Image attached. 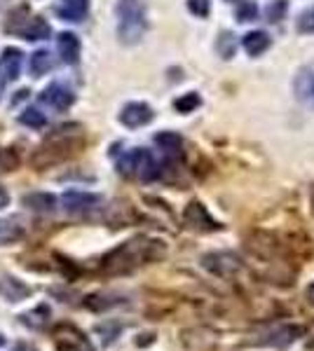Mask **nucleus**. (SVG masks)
I'll use <instances>...</instances> for the list:
<instances>
[{
  "instance_id": "f257e3e1",
  "label": "nucleus",
  "mask_w": 314,
  "mask_h": 351,
  "mask_svg": "<svg viewBox=\"0 0 314 351\" xmlns=\"http://www.w3.org/2000/svg\"><path fill=\"white\" fill-rule=\"evenodd\" d=\"M162 256H164L162 241H153V239H146V237H139V239L124 241L120 248L108 253L104 258V271H108V274H124V271H131L146 263L159 260Z\"/></svg>"
},
{
  "instance_id": "f03ea898",
  "label": "nucleus",
  "mask_w": 314,
  "mask_h": 351,
  "mask_svg": "<svg viewBox=\"0 0 314 351\" xmlns=\"http://www.w3.org/2000/svg\"><path fill=\"white\" fill-rule=\"evenodd\" d=\"M117 38L122 45H136L144 40L148 31V8L146 0H117Z\"/></svg>"
},
{
  "instance_id": "7ed1b4c3",
  "label": "nucleus",
  "mask_w": 314,
  "mask_h": 351,
  "mask_svg": "<svg viewBox=\"0 0 314 351\" xmlns=\"http://www.w3.org/2000/svg\"><path fill=\"white\" fill-rule=\"evenodd\" d=\"M80 138L76 141V134H66V129H59L54 136H49L45 141V145L40 148L36 155L31 157V164L36 169L52 167L56 162H64L66 157H71L73 152H78Z\"/></svg>"
},
{
  "instance_id": "20e7f679",
  "label": "nucleus",
  "mask_w": 314,
  "mask_h": 351,
  "mask_svg": "<svg viewBox=\"0 0 314 351\" xmlns=\"http://www.w3.org/2000/svg\"><path fill=\"white\" fill-rule=\"evenodd\" d=\"M117 171L122 173H136L141 180H155L159 178V173H162V169H159V162L155 160V155L153 152H148L146 148H136L127 152V155L122 157V160L117 162Z\"/></svg>"
},
{
  "instance_id": "39448f33",
  "label": "nucleus",
  "mask_w": 314,
  "mask_h": 351,
  "mask_svg": "<svg viewBox=\"0 0 314 351\" xmlns=\"http://www.w3.org/2000/svg\"><path fill=\"white\" fill-rule=\"evenodd\" d=\"M56 351H96L89 337L73 324H59L52 332Z\"/></svg>"
},
{
  "instance_id": "423d86ee",
  "label": "nucleus",
  "mask_w": 314,
  "mask_h": 351,
  "mask_svg": "<svg viewBox=\"0 0 314 351\" xmlns=\"http://www.w3.org/2000/svg\"><path fill=\"white\" fill-rule=\"evenodd\" d=\"M204 269H209L211 274L216 276H232L242 269V260H239L235 253H227V251H216L209 253V256L202 258Z\"/></svg>"
},
{
  "instance_id": "0eeeda50",
  "label": "nucleus",
  "mask_w": 314,
  "mask_h": 351,
  "mask_svg": "<svg viewBox=\"0 0 314 351\" xmlns=\"http://www.w3.org/2000/svg\"><path fill=\"white\" fill-rule=\"evenodd\" d=\"M101 204H104V199H101L99 195H92V192L68 190L66 195L61 197V206H64L68 213H76V216L94 211V208H99Z\"/></svg>"
},
{
  "instance_id": "6e6552de",
  "label": "nucleus",
  "mask_w": 314,
  "mask_h": 351,
  "mask_svg": "<svg viewBox=\"0 0 314 351\" xmlns=\"http://www.w3.org/2000/svg\"><path fill=\"white\" fill-rule=\"evenodd\" d=\"M300 335H302L300 326H277V328H270L265 335H260V339H254V344L284 349V347H289V344H293Z\"/></svg>"
},
{
  "instance_id": "1a4fd4ad",
  "label": "nucleus",
  "mask_w": 314,
  "mask_h": 351,
  "mask_svg": "<svg viewBox=\"0 0 314 351\" xmlns=\"http://www.w3.org/2000/svg\"><path fill=\"white\" fill-rule=\"evenodd\" d=\"M183 220H186L188 228L197 230V232H214V230L223 228L218 220H214V218L209 216L207 206H204V204H199V202H190V204H188V208H186V213H183Z\"/></svg>"
},
{
  "instance_id": "9d476101",
  "label": "nucleus",
  "mask_w": 314,
  "mask_h": 351,
  "mask_svg": "<svg viewBox=\"0 0 314 351\" xmlns=\"http://www.w3.org/2000/svg\"><path fill=\"white\" fill-rule=\"evenodd\" d=\"M150 120H153V108L148 104H141V101H131V104L124 106L122 112H120V122L129 129L146 127Z\"/></svg>"
},
{
  "instance_id": "9b49d317",
  "label": "nucleus",
  "mask_w": 314,
  "mask_h": 351,
  "mask_svg": "<svg viewBox=\"0 0 314 351\" xmlns=\"http://www.w3.org/2000/svg\"><path fill=\"white\" fill-rule=\"evenodd\" d=\"M40 101L47 106H52L56 110H68L73 106V101H76V94L71 92L68 87L64 84H49L47 89H43V94H40Z\"/></svg>"
},
{
  "instance_id": "f8f14e48",
  "label": "nucleus",
  "mask_w": 314,
  "mask_h": 351,
  "mask_svg": "<svg viewBox=\"0 0 314 351\" xmlns=\"http://www.w3.org/2000/svg\"><path fill=\"white\" fill-rule=\"evenodd\" d=\"M21 64H24V54L16 47H8L0 56V75L3 82H14L21 75Z\"/></svg>"
},
{
  "instance_id": "ddd939ff",
  "label": "nucleus",
  "mask_w": 314,
  "mask_h": 351,
  "mask_svg": "<svg viewBox=\"0 0 314 351\" xmlns=\"http://www.w3.org/2000/svg\"><path fill=\"white\" fill-rule=\"evenodd\" d=\"M295 99L300 104H310L314 106V66L300 68V73L295 75Z\"/></svg>"
},
{
  "instance_id": "4468645a",
  "label": "nucleus",
  "mask_w": 314,
  "mask_h": 351,
  "mask_svg": "<svg viewBox=\"0 0 314 351\" xmlns=\"http://www.w3.org/2000/svg\"><path fill=\"white\" fill-rule=\"evenodd\" d=\"M56 47H59V56L64 64H78L80 59V40L76 33H59L56 36Z\"/></svg>"
},
{
  "instance_id": "2eb2a0df",
  "label": "nucleus",
  "mask_w": 314,
  "mask_h": 351,
  "mask_svg": "<svg viewBox=\"0 0 314 351\" xmlns=\"http://www.w3.org/2000/svg\"><path fill=\"white\" fill-rule=\"evenodd\" d=\"M89 0H59L56 14L64 21H82L87 16Z\"/></svg>"
},
{
  "instance_id": "dca6fc26",
  "label": "nucleus",
  "mask_w": 314,
  "mask_h": 351,
  "mask_svg": "<svg viewBox=\"0 0 314 351\" xmlns=\"http://www.w3.org/2000/svg\"><path fill=\"white\" fill-rule=\"evenodd\" d=\"M0 295L8 302H16V300H24L31 295V288L21 281L12 279V276H0Z\"/></svg>"
},
{
  "instance_id": "f3484780",
  "label": "nucleus",
  "mask_w": 314,
  "mask_h": 351,
  "mask_svg": "<svg viewBox=\"0 0 314 351\" xmlns=\"http://www.w3.org/2000/svg\"><path fill=\"white\" fill-rule=\"evenodd\" d=\"M56 199L54 195H49V192H28L24 197V206H28L31 211H38V213H49L56 208Z\"/></svg>"
},
{
  "instance_id": "a211bd4d",
  "label": "nucleus",
  "mask_w": 314,
  "mask_h": 351,
  "mask_svg": "<svg viewBox=\"0 0 314 351\" xmlns=\"http://www.w3.org/2000/svg\"><path fill=\"white\" fill-rule=\"evenodd\" d=\"M24 237V225L16 218H0V246L16 243Z\"/></svg>"
},
{
  "instance_id": "6ab92c4d",
  "label": "nucleus",
  "mask_w": 314,
  "mask_h": 351,
  "mask_svg": "<svg viewBox=\"0 0 314 351\" xmlns=\"http://www.w3.org/2000/svg\"><path fill=\"white\" fill-rule=\"evenodd\" d=\"M49 33H52V28H49L47 21L43 19V16H33L28 24L21 28V36L26 38V40H47Z\"/></svg>"
},
{
  "instance_id": "aec40b11",
  "label": "nucleus",
  "mask_w": 314,
  "mask_h": 351,
  "mask_svg": "<svg viewBox=\"0 0 314 351\" xmlns=\"http://www.w3.org/2000/svg\"><path fill=\"white\" fill-rule=\"evenodd\" d=\"M267 47H270V36H265L262 31H254L244 36V49L249 52V56H260Z\"/></svg>"
},
{
  "instance_id": "412c9836",
  "label": "nucleus",
  "mask_w": 314,
  "mask_h": 351,
  "mask_svg": "<svg viewBox=\"0 0 314 351\" xmlns=\"http://www.w3.org/2000/svg\"><path fill=\"white\" fill-rule=\"evenodd\" d=\"M52 54L47 52V49H40V52H36L31 56V64H28V71H31L33 77H43L45 73L52 68Z\"/></svg>"
},
{
  "instance_id": "4be33fe9",
  "label": "nucleus",
  "mask_w": 314,
  "mask_h": 351,
  "mask_svg": "<svg viewBox=\"0 0 314 351\" xmlns=\"http://www.w3.org/2000/svg\"><path fill=\"white\" fill-rule=\"evenodd\" d=\"M155 143L167 152V155H176V152L181 150V145H183V138L176 132H159L155 136Z\"/></svg>"
},
{
  "instance_id": "5701e85b",
  "label": "nucleus",
  "mask_w": 314,
  "mask_h": 351,
  "mask_svg": "<svg viewBox=\"0 0 314 351\" xmlns=\"http://www.w3.org/2000/svg\"><path fill=\"white\" fill-rule=\"evenodd\" d=\"M19 122L24 124V127H31V129H43L45 124H47V117H45V112L38 110V108H26L19 115Z\"/></svg>"
},
{
  "instance_id": "b1692460",
  "label": "nucleus",
  "mask_w": 314,
  "mask_h": 351,
  "mask_svg": "<svg viewBox=\"0 0 314 351\" xmlns=\"http://www.w3.org/2000/svg\"><path fill=\"white\" fill-rule=\"evenodd\" d=\"M202 106V99H199V94L190 92V94H183L181 99L174 101V108L179 112H183V115H188V112H195V108H199Z\"/></svg>"
},
{
  "instance_id": "393cba45",
  "label": "nucleus",
  "mask_w": 314,
  "mask_h": 351,
  "mask_svg": "<svg viewBox=\"0 0 314 351\" xmlns=\"http://www.w3.org/2000/svg\"><path fill=\"white\" fill-rule=\"evenodd\" d=\"M287 10H289V3L287 0H272L270 5H267L265 14H267V21H282L284 16H287Z\"/></svg>"
},
{
  "instance_id": "a878e982",
  "label": "nucleus",
  "mask_w": 314,
  "mask_h": 351,
  "mask_svg": "<svg viewBox=\"0 0 314 351\" xmlns=\"http://www.w3.org/2000/svg\"><path fill=\"white\" fill-rule=\"evenodd\" d=\"M19 167V155L12 148H3L0 150V173L5 171H14Z\"/></svg>"
},
{
  "instance_id": "bb28decb",
  "label": "nucleus",
  "mask_w": 314,
  "mask_h": 351,
  "mask_svg": "<svg viewBox=\"0 0 314 351\" xmlns=\"http://www.w3.org/2000/svg\"><path fill=\"white\" fill-rule=\"evenodd\" d=\"M237 52V43H235V36H230V33H223L218 38V54L223 59H232Z\"/></svg>"
},
{
  "instance_id": "cd10ccee",
  "label": "nucleus",
  "mask_w": 314,
  "mask_h": 351,
  "mask_svg": "<svg viewBox=\"0 0 314 351\" xmlns=\"http://www.w3.org/2000/svg\"><path fill=\"white\" fill-rule=\"evenodd\" d=\"M256 16H258V8H256V3H251V0H244V3H239L237 19L242 21V24H247V21H254Z\"/></svg>"
},
{
  "instance_id": "c85d7f7f",
  "label": "nucleus",
  "mask_w": 314,
  "mask_h": 351,
  "mask_svg": "<svg viewBox=\"0 0 314 351\" xmlns=\"http://www.w3.org/2000/svg\"><path fill=\"white\" fill-rule=\"evenodd\" d=\"M298 31L300 33H314V8L312 10H305L298 19Z\"/></svg>"
},
{
  "instance_id": "c756f323",
  "label": "nucleus",
  "mask_w": 314,
  "mask_h": 351,
  "mask_svg": "<svg viewBox=\"0 0 314 351\" xmlns=\"http://www.w3.org/2000/svg\"><path fill=\"white\" fill-rule=\"evenodd\" d=\"M188 10L199 19H204V16H209V0H188Z\"/></svg>"
},
{
  "instance_id": "7c9ffc66",
  "label": "nucleus",
  "mask_w": 314,
  "mask_h": 351,
  "mask_svg": "<svg viewBox=\"0 0 314 351\" xmlns=\"http://www.w3.org/2000/svg\"><path fill=\"white\" fill-rule=\"evenodd\" d=\"M5 206H10V192H8V188L0 185V211H3Z\"/></svg>"
},
{
  "instance_id": "2f4dec72",
  "label": "nucleus",
  "mask_w": 314,
  "mask_h": 351,
  "mask_svg": "<svg viewBox=\"0 0 314 351\" xmlns=\"http://www.w3.org/2000/svg\"><path fill=\"white\" fill-rule=\"evenodd\" d=\"M305 298H307V302L314 304V284L307 286V293H305Z\"/></svg>"
},
{
  "instance_id": "473e14b6",
  "label": "nucleus",
  "mask_w": 314,
  "mask_h": 351,
  "mask_svg": "<svg viewBox=\"0 0 314 351\" xmlns=\"http://www.w3.org/2000/svg\"><path fill=\"white\" fill-rule=\"evenodd\" d=\"M26 96H28V89H21V92H16V96H14L12 104H19V101H24Z\"/></svg>"
},
{
  "instance_id": "72a5a7b5",
  "label": "nucleus",
  "mask_w": 314,
  "mask_h": 351,
  "mask_svg": "<svg viewBox=\"0 0 314 351\" xmlns=\"http://www.w3.org/2000/svg\"><path fill=\"white\" fill-rule=\"evenodd\" d=\"M5 344V337H3V332H0V347H3Z\"/></svg>"
},
{
  "instance_id": "f704fd0d",
  "label": "nucleus",
  "mask_w": 314,
  "mask_h": 351,
  "mask_svg": "<svg viewBox=\"0 0 314 351\" xmlns=\"http://www.w3.org/2000/svg\"><path fill=\"white\" fill-rule=\"evenodd\" d=\"M312 208H314V190H312Z\"/></svg>"
},
{
  "instance_id": "c9c22d12",
  "label": "nucleus",
  "mask_w": 314,
  "mask_h": 351,
  "mask_svg": "<svg viewBox=\"0 0 314 351\" xmlns=\"http://www.w3.org/2000/svg\"><path fill=\"white\" fill-rule=\"evenodd\" d=\"M310 347H314V342H312V344H310Z\"/></svg>"
}]
</instances>
